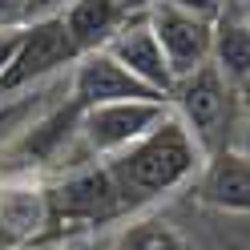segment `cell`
I'll use <instances>...</instances> for the list:
<instances>
[{
  "mask_svg": "<svg viewBox=\"0 0 250 250\" xmlns=\"http://www.w3.org/2000/svg\"><path fill=\"white\" fill-rule=\"evenodd\" d=\"M149 28L158 37L162 53L174 69V81L186 73H194L202 65H210V53H214V21H202L194 12H182L166 0H153V8L146 12Z\"/></svg>",
  "mask_w": 250,
  "mask_h": 250,
  "instance_id": "obj_7",
  "label": "cell"
},
{
  "mask_svg": "<svg viewBox=\"0 0 250 250\" xmlns=\"http://www.w3.org/2000/svg\"><path fill=\"white\" fill-rule=\"evenodd\" d=\"M202 162H206V153L198 149L190 129H186L174 117V109H169L166 121H158L142 142L121 149L117 158H109L105 166H109V178L117 186L121 210L133 214V210H146L153 202H162L169 194L186 190V186H194Z\"/></svg>",
  "mask_w": 250,
  "mask_h": 250,
  "instance_id": "obj_1",
  "label": "cell"
},
{
  "mask_svg": "<svg viewBox=\"0 0 250 250\" xmlns=\"http://www.w3.org/2000/svg\"><path fill=\"white\" fill-rule=\"evenodd\" d=\"M53 250H93V238L89 234H81V238H61Z\"/></svg>",
  "mask_w": 250,
  "mask_h": 250,
  "instance_id": "obj_19",
  "label": "cell"
},
{
  "mask_svg": "<svg viewBox=\"0 0 250 250\" xmlns=\"http://www.w3.org/2000/svg\"><path fill=\"white\" fill-rule=\"evenodd\" d=\"M61 21H65L77 53H93V49H105L113 41V33L129 21V12L117 0H73Z\"/></svg>",
  "mask_w": 250,
  "mask_h": 250,
  "instance_id": "obj_12",
  "label": "cell"
},
{
  "mask_svg": "<svg viewBox=\"0 0 250 250\" xmlns=\"http://www.w3.org/2000/svg\"><path fill=\"white\" fill-rule=\"evenodd\" d=\"M105 49L113 53V57H117L142 85H149L153 93L169 97V89H174V69H169V61H166V53H162L158 37H153L146 12H142V17H129V21H125Z\"/></svg>",
  "mask_w": 250,
  "mask_h": 250,
  "instance_id": "obj_10",
  "label": "cell"
},
{
  "mask_svg": "<svg viewBox=\"0 0 250 250\" xmlns=\"http://www.w3.org/2000/svg\"><path fill=\"white\" fill-rule=\"evenodd\" d=\"M21 4H24V0H0V33H12V28H24Z\"/></svg>",
  "mask_w": 250,
  "mask_h": 250,
  "instance_id": "obj_17",
  "label": "cell"
},
{
  "mask_svg": "<svg viewBox=\"0 0 250 250\" xmlns=\"http://www.w3.org/2000/svg\"><path fill=\"white\" fill-rule=\"evenodd\" d=\"M49 206H53L57 238H81V234H93L97 226L125 214L105 162H85L77 169L57 174L49 182Z\"/></svg>",
  "mask_w": 250,
  "mask_h": 250,
  "instance_id": "obj_3",
  "label": "cell"
},
{
  "mask_svg": "<svg viewBox=\"0 0 250 250\" xmlns=\"http://www.w3.org/2000/svg\"><path fill=\"white\" fill-rule=\"evenodd\" d=\"M69 97L81 109H89V105H109V101L162 97V93H153L149 85H142L109 49H93V53H81L73 61V69H69Z\"/></svg>",
  "mask_w": 250,
  "mask_h": 250,
  "instance_id": "obj_8",
  "label": "cell"
},
{
  "mask_svg": "<svg viewBox=\"0 0 250 250\" xmlns=\"http://www.w3.org/2000/svg\"><path fill=\"white\" fill-rule=\"evenodd\" d=\"M166 4H174L182 12H194V17H202V21H218L230 0H166Z\"/></svg>",
  "mask_w": 250,
  "mask_h": 250,
  "instance_id": "obj_16",
  "label": "cell"
},
{
  "mask_svg": "<svg viewBox=\"0 0 250 250\" xmlns=\"http://www.w3.org/2000/svg\"><path fill=\"white\" fill-rule=\"evenodd\" d=\"M234 149L250 153V77L234 85Z\"/></svg>",
  "mask_w": 250,
  "mask_h": 250,
  "instance_id": "obj_14",
  "label": "cell"
},
{
  "mask_svg": "<svg viewBox=\"0 0 250 250\" xmlns=\"http://www.w3.org/2000/svg\"><path fill=\"white\" fill-rule=\"evenodd\" d=\"M17 44H21V28H12V33H0V73L8 69V61H12V53H17Z\"/></svg>",
  "mask_w": 250,
  "mask_h": 250,
  "instance_id": "obj_18",
  "label": "cell"
},
{
  "mask_svg": "<svg viewBox=\"0 0 250 250\" xmlns=\"http://www.w3.org/2000/svg\"><path fill=\"white\" fill-rule=\"evenodd\" d=\"M169 109L190 129V137L206 158L234 146V85L214 65L178 77L169 89Z\"/></svg>",
  "mask_w": 250,
  "mask_h": 250,
  "instance_id": "obj_2",
  "label": "cell"
},
{
  "mask_svg": "<svg viewBox=\"0 0 250 250\" xmlns=\"http://www.w3.org/2000/svg\"><path fill=\"white\" fill-rule=\"evenodd\" d=\"M117 4L129 12V17H142V12H149V8H153V0H117Z\"/></svg>",
  "mask_w": 250,
  "mask_h": 250,
  "instance_id": "obj_20",
  "label": "cell"
},
{
  "mask_svg": "<svg viewBox=\"0 0 250 250\" xmlns=\"http://www.w3.org/2000/svg\"><path fill=\"white\" fill-rule=\"evenodd\" d=\"M113 250H190V246H186V238L166 222V218L137 214L117 230Z\"/></svg>",
  "mask_w": 250,
  "mask_h": 250,
  "instance_id": "obj_13",
  "label": "cell"
},
{
  "mask_svg": "<svg viewBox=\"0 0 250 250\" xmlns=\"http://www.w3.org/2000/svg\"><path fill=\"white\" fill-rule=\"evenodd\" d=\"M53 234L49 182L41 178H0V250H21Z\"/></svg>",
  "mask_w": 250,
  "mask_h": 250,
  "instance_id": "obj_6",
  "label": "cell"
},
{
  "mask_svg": "<svg viewBox=\"0 0 250 250\" xmlns=\"http://www.w3.org/2000/svg\"><path fill=\"white\" fill-rule=\"evenodd\" d=\"M81 57L69 37L65 21H41L21 28V44L12 53L8 69L0 73V93H21L44 81H57L73 69V61Z\"/></svg>",
  "mask_w": 250,
  "mask_h": 250,
  "instance_id": "obj_5",
  "label": "cell"
},
{
  "mask_svg": "<svg viewBox=\"0 0 250 250\" xmlns=\"http://www.w3.org/2000/svg\"><path fill=\"white\" fill-rule=\"evenodd\" d=\"M210 65L226 77L230 85H242L250 77V12L230 8L214 21V53Z\"/></svg>",
  "mask_w": 250,
  "mask_h": 250,
  "instance_id": "obj_11",
  "label": "cell"
},
{
  "mask_svg": "<svg viewBox=\"0 0 250 250\" xmlns=\"http://www.w3.org/2000/svg\"><path fill=\"white\" fill-rule=\"evenodd\" d=\"M169 117L166 97H142V101H109V105H89L81 109V146L93 162H109L121 149L153 129L158 121Z\"/></svg>",
  "mask_w": 250,
  "mask_h": 250,
  "instance_id": "obj_4",
  "label": "cell"
},
{
  "mask_svg": "<svg viewBox=\"0 0 250 250\" xmlns=\"http://www.w3.org/2000/svg\"><path fill=\"white\" fill-rule=\"evenodd\" d=\"M194 194L202 206L226 214H250V153L234 146L222 153H210L194 178Z\"/></svg>",
  "mask_w": 250,
  "mask_h": 250,
  "instance_id": "obj_9",
  "label": "cell"
},
{
  "mask_svg": "<svg viewBox=\"0 0 250 250\" xmlns=\"http://www.w3.org/2000/svg\"><path fill=\"white\" fill-rule=\"evenodd\" d=\"M73 0H24L21 4V17L24 24H41V21H61L69 12Z\"/></svg>",
  "mask_w": 250,
  "mask_h": 250,
  "instance_id": "obj_15",
  "label": "cell"
}]
</instances>
